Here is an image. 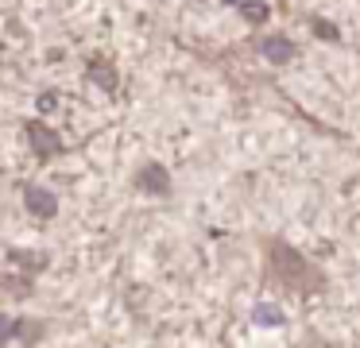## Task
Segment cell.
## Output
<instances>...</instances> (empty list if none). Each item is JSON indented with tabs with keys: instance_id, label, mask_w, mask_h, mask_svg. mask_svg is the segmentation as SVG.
<instances>
[{
	"instance_id": "8992f818",
	"label": "cell",
	"mask_w": 360,
	"mask_h": 348,
	"mask_svg": "<svg viewBox=\"0 0 360 348\" xmlns=\"http://www.w3.org/2000/svg\"><path fill=\"white\" fill-rule=\"evenodd\" d=\"M310 27H314V31H318V35H326V39H329V43H337V39H341V31H337V27H333V23H326V20H318V15H314V20H310Z\"/></svg>"
},
{
	"instance_id": "5b68a950",
	"label": "cell",
	"mask_w": 360,
	"mask_h": 348,
	"mask_svg": "<svg viewBox=\"0 0 360 348\" xmlns=\"http://www.w3.org/2000/svg\"><path fill=\"white\" fill-rule=\"evenodd\" d=\"M89 77H94V82L97 85H105V89H117V74H112V66H109V62H101V58H94V62H89Z\"/></svg>"
},
{
	"instance_id": "52a82bcc",
	"label": "cell",
	"mask_w": 360,
	"mask_h": 348,
	"mask_svg": "<svg viewBox=\"0 0 360 348\" xmlns=\"http://www.w3.org/2000/svg\"><path fill=\"white\" fill-rule=\"evenodd\" d=\"M244 15H248V20H267V4H259V0H248V4H244Z\"/></svg>"
},
{
	"instance_id": "3957f363",
	"label": "cell",
	"mask_w": 360,
	"mask_h": 348,
	"mask_svg": "<svg viewBox=\"0 0 360 348\" xmlns=\"http://www.w3.org/2000/svg\"><path fill=\"white\" fill-rule=\"evenodd\" d=\"M136 186H140L143 193H167L171 178H167V170L159 167V162H148V167H140V174H136Z\"/></svg>"
},
{
	"instance_id": "277c9868",
	"label": "cell",
	"mask_w": 360,
	"mask_h": 348,
	"mask_svg": "<svg viewBox=\"0 0 360 348\" xmlns=\"http://www.w3.org/2000/svg\"><path fill=\"white\" fill-rule=\"evenodd\" d=\"M27 209H32V213H39V217H55L58 201L51 198V190H39V186H32V190H27Z\"/></svg>"
},
{
	"instance_id": "6da1fadb",
	"label": "cell",
	"mask_w": 360,
	"mask_h": 348,
	"mask_svg": "<svg viewBox=\"0 0 360 348\" xmlns=\"http://www.w3.org/2000/svg\"><path fill=\"white\" fill-rule=\"evenodd\" d=\"M27 139H32V147L39 151V159H51V155L63 151V139H58L55 131L47 128V124H39V120L27 124Z\"/></svg>"
},
{
	"instance_id": "7a4b0ae2",
	"label": "cell",
	"mask_w": 360,
	"mask_h": 348,
	"mask_svg": "<svg viewBox=\"0 0 360 348\" xmlns=\"http://www.w3.org/2000/svg\"><path fill=\"white\" fill-rule=\"evenodd\" d=\"M259 54H264L267 62H275V66H287V62L295 58V43L283 39V35H267V39H259Z\"/></svg>"
}]
</instances>
